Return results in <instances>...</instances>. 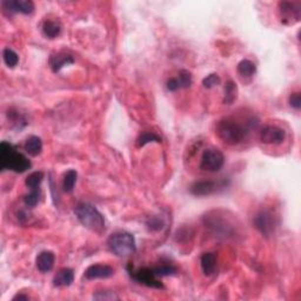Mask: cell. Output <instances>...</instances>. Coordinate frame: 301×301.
Returning a JSON list of instances; mask_svg holds the SVG:
<instances>
[{"label":"cell","instance_id":"6da1fadb","mask_svg":"<svg viewBox=\"0 0 301 301\" xmlns=\"http://www.w3.org/2000/svg\"><path fill=\"white\" fill-rule=\"evenodd\" d=\"M249 125H253L251 122H247L246 125L232 118L222 119L216 124L215 132L220 139L227 145H238L241 141L245 140L247 137Z\"/></svg>","mask_w":301,"mask_h":301},{"label":"cell","instance_id":"7a4b0ae2","mask_svg":"<svg viewBox=\"0 0 301 301\" xmlns=\"http://www.w3.org/2000/svg\"><path fill=\"white\" fill-rule=\"evenodd\" d=\"M204 224L218 238L230 239L237 234V225L226 215L225 211H211L204 216Z\"/></svg>","mask_w":301,"mask_h":301},{"label":"cell","instance_id":"3957f363","mask_svg":"<svg viewBox=\"0 0 301 301\" xmlns=\"http://www.w3.org/2000/svg\"><path fill=\"white\" fill-rule=\"evenodd\" d=\"M0 167L16 173H24L31 168V162L23 153L17 150L12 144L2 141L0 144Z\"/></svg>","mask_w":301,"mask_h":301},{"label":"cell","instance_id":"277c9868","mask_svg":"<svg viewBox=\"0 0 301 301\" xmlns=\"http://www.w3.org/2000/svg\"><path fill=\"white\" fill-rule=\"evenodd\" d=\"M74 214L84 227L89 228L90 231L101 234L105 232L106 224L105 218L94 206L89 203L77 204L74 209Z\"/></svg>","mask_w":301,"mask_h":301},{"label":"cell","instance_id":"5b68a950","mask_svg":"<svg viewBox=\"0 0 301 301\" xmlns=\"http://www.w3.org/2000/svg\"><path fill=\"white\" fill-rule=\"evenodd\" d=\"M107 246L113 254L121 258L129 257L137 249L134 237L128 232H116L111 234L107 239Z\"/></svg>","mask_w":301,"mask_h":301},{"label":"cell","instance_id":"8992f818","mask_svg":"<svg viewBox=\"0 0 301 301\" xmlns=\"http://www.w3.org/2000/svg\"><path fill=\"white\" fill-rule=\"evenodd\" d=\"M225 164V156L221 150L210 147L204 150L200 160V168L206 172H218Z\"/></svg>","mask_w":301,"mask_h":301},{"label":"cell","instance_id":"52a82bcc","mask_svg":"<svg viewBox=\"0 0 301 301\" xmlns=\"http://www.w3.org/2000/svg\"><path fill=\"white\" fill-rule=\"evenodd\" d=\"M280 20L285 25H294L301 19L300 1H280L278 4Z\"/></svg>","mask_w":301,"mask_h":301},{"label":"cell","instance_id":"ba28073f","mask_svg":"<svg viewBox=\"0 0 301 301\" xmlns=\"http://www.w3.org/2000/svg\"><path fill=\"white\" fill-rule=\"evenodd\" d=\"M253 224H254L255 228L266 238L273 236L275 233L276 227H278L275 215L271 211H260L254 216Z\"/></svg>","mask_w":301,"mask_h":301},{"label":"cell","instance_id":"9c48e42d","mask_svg":"<svg viewBox=\"0 0 301 301\" xmlns=\"http://www.w3.org/2000/svg\"><path fill=\"white\" fill-rule=\"evenodd\" d=\"M128 273L131 275V278L134 280V281L139 282V284H143L147 286V287H152V288H164V285L159 281L158 278L154 275L152 269H147V267H144V269H140L138 271H134L133 267L129 266L128 267Z\"/></svg>","mask_w":301,"mask_h":301},{"label":"cell","instance_id":"30bf717a","mask_svg":"<svg viewBox=\"0 0 301 301\" xmlns=\"http://www.w3.org/2000/svg\"><path fill=\"white\" fill-rule=\"evenodd\" d=\"M286 139V132L278 126H265L260 132L261 143L267 145H280Z\"/></svg>","mask_w":301,"mask_h":301},{"label":"cell","instance_id":"8fae6325","mask_svg":"<svg viewBox=\"0 0 301 301\" xmlns=\"http://www.w3.org/2000/svg\"><path fill=\"white\" fill-rule=\"evenodd\" d=\"M1 5L8 13L32 14L34 11V4L31 0H6L2 1Z\"/></svg>","mask_w":301,"mask_h":301},{"label":"cell","instance_id":"7c38bea8","mask_svg":"<svg viewBox=\"0 0 301 301\" xmlns=\"http://www.w3.org/2000/svg\"><path fill=\"white\" fill-rule=\"evenodd\" d=\"M114 274V270L108 265H91L87 267L84 276L87 280H95V279H108Z\"/></svg>","mask_w":301,"mask_h":301},{"label":"cell","instance_id":"4fadbf2b","mask_svg":"<svg viewBox=\"0 0 301 301\" xmlns=\"http://www.w3.org/2000/svg\"><path fill=\"white\" fill-rule=\"evenodd\" d=\"M50 67L52 72L54 73H58L62 70V68L66 67V66L74 64V58L73 56L70 53L66 52H57L51 56V58L49 60Z\"/></svg>","mask_w":301,"mask_h":301},{"label":"cell","instance_id":"5bb4252c","mask_svg":"<svg viewBox=\"0 0 301 301\" xmlns=\"http://www.w3.org/2000/svg\"><path fill=\"white\" fill-rule=\"evenodd\" d=\"M216 187H218V183L212 180H200V181L192 183L189 191L195 197H206V195L214 193Z\"/></svg>","mask_w":301,"mask_h":301},{"label":"cell","instance_id":"9a60e30c","mask_svg":"<svg viewBox=\"0 0 301 301\" xmlns=\"http://www.w3.org/2000/svg\"><path fill=\"white\" fill-rule=\"evenodd\" d=\"M54 263H56V255L51 251H44L39 253L37 259H35V264H37V269L41 273H47L52 271Z\"/></svg>","mask_w":301,"mask_h":301},{"label":"cell","instance_id":"2e32d148","mask_svg":"<svg viewBox=\"0 0 301 301\" xmlns=\"http://www.w3.org/2000/svg\"><path fill=\"white\" fill-rule=\"evenodd\" d=\"M201 270L206 276H211L215 273L216 270V255L213 252L204 253L200 259Z\"/></svg>","mask_w":301,"mask_h":301},{"label":"cell","instance_id":"e0dca14e","mask_svg":"<svg viewBox=\"0 0 301 301\" xmlns=\"http://www.w3.org/2000/svg\"><path fill=\"white\" fill-rule=\"evenodd\" d=\"M74 280V273L71 269H61L53 278V285L56 287H68Z\"/></svg>","mask_w":301,"mask_h":301},{"label":"cell","instance_id":"ac0fdd59","mask_svg":"<svg viewBox=\"0 0 301 301\" xmlns=\"http://www.w3.org/2000/svg\"><path fill=\"white\" fill-rule=\"evenodd\" d=\"M26 153H29V155L31 156H37L41 153L43 150V141L37 135H32L29 139L25 141V145H24Z\"/></svg>","mask_w":301,"mask_h":301},{"label":"cell","instance_id":"d6986e66","mask_svg":"<svg viewBox=\"0 0 301 301\" xmlns=\"http://www.w3.org/2000/svg\"><path fill=\"white\" fill-rule=\"evenodd\" d=\"M41 30L46 38L56 39L61 32V25L57 20H45Z\"/></svg>","mask_w":301,"mask_h":301},{"label":"cell","instance_id":"ffe728a7","mask_svg":"<svg viewBox=\"0 0 301 301\" xmlns=\"http://www.w3.org/2000/svg\"><path fill=\"white\" fill-rule=\"evenodd\" d=\"M237 70L238 73L241 75V77H253L255 72H257V66L251 60L243 59L238 64Z\"/></svg>","mask_w":301,"mask_h":301},{"label":"cell","instance_id":"44dd1931","mask_svg":"<svg viewBox=\"0 0 301 301\" xmlns=\"http://www.w3.org/2000/svg\"><path fill=\"white\" fill-rule=\"evenodd\" d=\"M238 97V87L234 81H227L225 85V95H224V104L232 105Z\"/></svg>","mask_w":301,"mask_h":301},{"label":"cell","instance_id":"7402d4cb","mask_svg":"<svg viewBox=\"0 0 301 301\" xmlns=\"http://www.w3.org/2000/svg\"><path fill=\"white\" fill-rule=\"evenodd\" d=\"M77 178L78 173L77 171L74 170H68L67 172L65 173L64 180H62V188H64L66 193H71V192L73 191L75 182H77Z\"/></svg>","mask_w":301,"mask_h":301},{"label":"cell","instance_id":"603a6c76","mask_svg":"<svg viewBox=\"0 0 301 301\" xmlns=\"http://www.w3.org/2000/svg\"><path fill=\"white\" fill-rule=\"evenodd\" d=\"M43 179H44V173L41 172V171H35V172L29 174V177H27L25 180V185L30 189L40 188V183L43 181Z\"/></svg>","mask_w":301,"mask_h":301},{"label":"cell","instance_id":"cb8c5ba5","mask_svg":"<svg viewBox=\"0 0 301 301\" xmlns=\"http://www.w3.org/2000/svg\"><path fill=\"white\" fill-rule=\"evenodd\" d=\"M153 273L156 278H162V276H168V275H174L177 273V269L173 266V265H161V266L158 267H153L152 269Z\"/></svg>","mask_w":301,"mask_h":301},{"label":"cell","instance_id":"d4e9b609","mask_svg":"<svg viewBox=\"0 0 301 301\" xmlns=\"http://www.w3.org/2000/svg\"><path fill=\"white\" fill-rule=\"evenodd\" d=\"M146 226L150 232H159L165 227V221L161 216L153 215L150 216L146 221Z\"/></svg>","mask_w":301,"mask_h":301},{"label":"cell","instance_id":"484cf974","mask_svg":"<svg viewBox=\"0 0 301 301\" xmlns=\"http://www.w3.org/2000/svg\"><path fill=\"white\" fill-rule=\"evenodd\" d=\"M2 57H4L5 64L11 68L16 67V66L18 65V62H19V56H18V54L12 49H8V47L4 50Z\"/></svg>","mask_w":301,"mask_h":301},{"label":"cell","instance_id":"4316f807","mask_svg":"<svg viewBox=\"0 0 301 301\" xmlns=\"http://www.w3.org/2000/svg\"><path fill=\"white\" fill-rule=\"evenodd\" d=\"M39 199H40V188L31 189V192L24 197V203H25L27 207L33 209V207H35L38 205Z\"/></svg>","mask_w":301,"mask_h":301},{"label":"cell","instance_id":"83f0119b","mask_svg":"<svg viewBox=\"0 0 301 301\" xmlns=\"http://www.w3.org/2000/svg\"><path fill=\"white\" fill-rule=\"evenodd\" d=\"M153 141H154V143H160V137H158V135L153 133V132H144V133L140 134L139 139H138V146L144 147L147 145V144L153 143Z\"/></svg>","mask_w":301,"mask_h":301},{"label":"cell","instance_id":"f1b7e54d","mask_svg":"<svg viewBox=\"0 0 301 301\" xmlns=\"http://www.w3.org/2000/svg\"><path fill=\"white\" fill-rule=\"evenodd\" d=\"M177 80H178V83H179L180 89H188V87L192 85V83H193L191 72H188L187 70L180 71L179 74H178V77H177Z\"/></svg>","mask_w":301,"mask_h":301},{"label":"cell","instance_id":"f546056e","mask_svg":"<svg viewBox=\"0 0 301 301\" xmlns=\"http://www.w3.org/2000/svg\"><path fill=\"white\" fill-rule=\"evenodd\" d=\"M220 77H219L216 73H211L207 75V77H205L203 79V85L205 89H212V87H214L216 85H219L220 84Z\"/></svg>","mask_w":301,"mask_h":301},{"label":"cell","instance_id":"4dcf8cb0","mask_svg":"<svg viewBox=\"0 0 301 301\" xmlns=\"http://www.w3.org/2000/svg\"><path fill=\"white\" fill-rule=\"evenodd\" d=\"M8 118H10V120L12 121V124H16L19 128H22L19 126L20 124H23L24 126L27 124L25 118H24L22 114H20L19 112H14L13 110L8 111Z\"/></svg>","mask_w":301,"mask_h":301},{"label":"cell","instance_id":"1f68e13d","mask_svg":"<svg viewBox=\"0 0 301 301\" xmlns=\"http://www.w3.org/2000/svg\"><path fill=\"white\" fill-rule=\"evenodd\" d=\"M93 299L95 300H114V299H118V297L116 296V294L113 293V292H107V291H102V292H98V293H95L94 296H93Z\"/></svg>","mask_w":301,"mask_h":301},{"label":"cell","instance_id":"d6a6232c","mask_svg":"<svg viewBox=\"0 0 301 301\" xmlns=\"http://www.w3.org/2000/svg\"><path fill=\"white\" fill-rule=\"evenodd\" d=\"M290 105L296 110H300L301 107V97L299 92H293L290 95Z\"/></svg>","mask_w":301,"mask_h":301},{"label":"cell","instance_id":"836d02e7","mask_svg":"<svg viewBox=\"0 0 301 301\" xmlns=\"http://www.w3.org/2000/svg\"><path fill=\"white\" fill-rule=\"evenodd\" d=\"M179 89H180V86H179V83H178L177 78H172V79H170L167 81V90L170 92H176Z\"/></svg>","mask_w":301,"mask_h":301},{"label":"cell","instance_id":"e575fe53","mask_svg":"<svg viewBox=\"0 0 301 301\" xmlns=\"http://www.w3.org/2000/svg\"><path fill=\"white\" fill-rule=\"evenodd\" d=\"M13 301L16 300H30V297L29 296H24V294H18V296H16L12 299Z\"/></svg>","mask_w":301,"mask_h":301}]
</instances>
